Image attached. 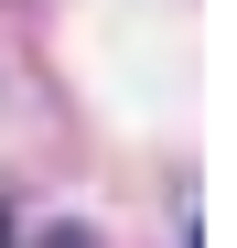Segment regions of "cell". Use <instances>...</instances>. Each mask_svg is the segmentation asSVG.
Masks as SVG:
<instances>
[{"mask_svg": "<svg viewBox=\"0 0 237 248\" xmlns=\"http://www.w3.org/2000/svg\"><path fill=\"white\" fill-rule=\"evenodd\" d=\"M0 248H11V227H0Z\"/></svg>", "mask_w": 237, "mask_h": 248, "instance_id": "obj_1", "label": "cell"}]
</instances>
